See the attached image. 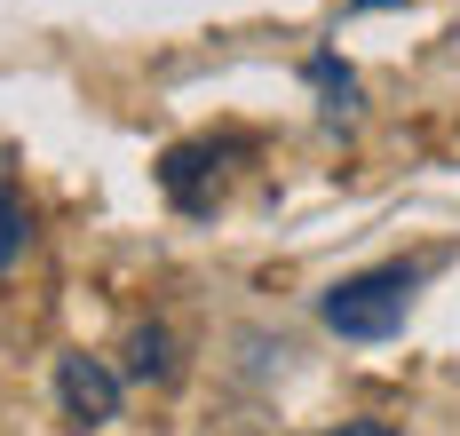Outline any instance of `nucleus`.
Listing matches in <instances>:
<instances>
[{
	"label": "nucleus",
	"mask_w": 460,
	"mask_h": 436,
	"mask_svg": "<svg viewBox=\"0 0 460 436\" xmlns=\"http://www.w3.org/2000/svg\"><path fill=\"white\" fill-rule=\"evenodd\" d=\"M413 286H420V270H358V278H341L325 293V326L341 341H389L413 310Z\"/></svg>",
	"instance_id": "obj_1"
},
{
	"label": "nucleus",
	"mask_w": 460,
	"mask_h": 436,
	"mask_svg": "<svg viewBox=\"0 0 460 436\" xmlns=\"http://www.w3.org/2000/svg\"><path fill=\"white\" fill-rule=\"evenodd\" d=\"M56 397H64V421H72V429H103V421L119 413V373L80 349V357L56 365Z\"/></svg>",
	"instance_id": "obj_2"
},
{
	"label": "nucleus",
	"mask_w": 460,
	"mask_h": 436,
	"mask_svg": "<svg viewBox=\"0 0 460 436\" xmlns=\"http://www.w3.org/2000/svg\"><path fill=\"white\" fill-rule=\"evenodd\" d=\"M24 246H32V214H24V198L0 183V270H8V262H16Z\"/></svg>",
	"instance_id": "obj_3"
},
{
	"label": "nucleus",
	"mask_w": 460,
	"mask_h": 436,
	"mask_svg": "<svg viewBox=\"0 0 460 436\" xmlns=\"http://www.w3.org/2000/svg\"><path fill=\"white\" fill-rule=\"evenodd\" d=\"M167 349H175V341L159 334V326H143V334L128 341V357H136L128 373H143V381H167V373H175V357H167Z\"/></svg>",
	"instance_id": "obj_4"
},
{
	"label": "nucleus",
	"mask_w": 460,
	"mask_h": 436,
	"mask_svg": "<svg viewBox=\"0 0 460 436\" xmlns=\"http://www.w3.org/2000/svg\"><path fill=\"white\" fill-rule=\"evenodd\" d=\"M325 436H397V429H381V421H341V429H325Z\"/></svg>",
	"instance_id": "obj_5"
},
{
	"label": "nucleus",
	"mask_w": 460,
	"mask_h": 436,
	"mask_svg": "<svg viewBox=\"0 0 460 436\" xmlns=\"http://www.w3.org/2000/svg\"><path fill=\"white\" fill-rule=\"evenodd\" d=\"M358 8H389V0H358Z\"/></svg>",
	"instance_id": "obj_6"
}]
</instances>
